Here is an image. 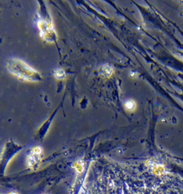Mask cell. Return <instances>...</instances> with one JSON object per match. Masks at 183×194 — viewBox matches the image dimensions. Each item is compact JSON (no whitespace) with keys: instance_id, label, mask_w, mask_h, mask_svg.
I'll return each instance as SVG.
<instances>
[{"instance_id":"6da1fadb","label":"cell","mask_w":183,"mask_h":194,"mask_svg":"<svg viewBox=\"0 0 183 194\" xmlns=\"http://www.w3.org/2000/svg\"><path fill=\"white\" fill-rule=\"evenodd\" d=\"M8 68L12 74L20 79L28 81H38L42 77L33 68L19 59H10L8 61Z\"/></svg>"},{"instance_id":"7a4b0ae2","label":"cell","mask_w":183,"mask_h":194,"mask_svg":"<svg viewBox=\"0 0 183 194\" xmlns=\"http://www.w3.org/2000/svg\"><path fill=\"white\" fill-rule=\"evenodd\" d=\"M39 27L41 28V34L44 33V37H48L49 34H52V27L47 22L44 21H41L40 24H39Z\"/></svg>"},{"instance_id":"3957f363","label":"cell","mask_w":183,"mask_h":194,"mask_svg":"<svg viewBox=\"0 0 183 194\" xmlns=\"http://www.w3.org/2000/svg\"><path fill=\"white\" fill-rule=\"evenodd\" d=\"M113 71H114V70H113L111 67L104 65V66H102L101 68L100 74L104 77H109L113 74Z\"/></svg>"},{"instance_id":"277c9868","label":"cell","mask_w":183,"mask_h":194,"mask_svg":"<svg viewBox=\"0 0 183 194\" xmlns=\"http://www.w3.org/2000/svg\"><path fill=\"white\" fill-rule=\"evenodd\" d=\"M135 102L132 100H128L125 102V107L127 110L132 111L135 109Z\"/></svg>"},{"instance_id":"5b68a950","label":"cell","mask_w":183,"mask_h":194,"mask_svg":"<svg viewBox=\"0 0 183 194\" xmlns=\"http://www.w3.org/2000/svg\"><path fill=\"white\" fill-rule=\"evenodd\" d=\"M55 75L57 78H58V79H63V78L64 77V76H65L64 71L61 69V68H60V69L56 70V71H55Z\"/></svg>"}]
</instances>
